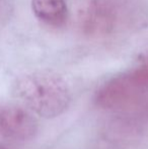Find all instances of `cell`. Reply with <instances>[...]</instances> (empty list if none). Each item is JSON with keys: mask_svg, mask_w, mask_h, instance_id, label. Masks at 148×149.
Segmentation results:
<instances>
[{"mask_svg": "<svg viewBox=\"0 0 148 149\" xmlns=\"http://www.w3.org/2000/svg\"><path fill=\"white\" fill-rule=\"evenodd\" d=\"M12 90L30 112L44 119L61 116L72 100L68 83L52 71H35L20 75L14 81Z\"/></svg>", "mask_w": 148, "mask_h": 149, "instance_id": "6da1fadb", "label": "cell"}, {"mask_svg": "<svg viewBox=\"0 0 148 149\" xmlns=\"http://www.w3.org/2000/svg\"><path fill=\"white\" fill-rule=\"evenodd\" d=\"M0 149H6V148H4V147H0Z\"/></svg>", "mask_w": 148, "mask_h": 149, "instance_id": "5b68a950", "label": "cell"}, {"mask_svg": "<svg viewBox=\"0 0 148 149\" xmlns=\"http://www.w3.org/2000/svg\"><path fill=\"white\" fill-rule=\"evenodd\" d=\"M38 131L37 119L26 108L7 106L0 109V136L3 138L24 142L36 137Z\"/></svg>", "mask_w": 148, "mask_h": 149, "instance_id": "3957f363", "label": "cell"}, {"mask_svg": "<svg viewBox=\"0 0 148 149\" xmlns=\"http://www.w3.org/2000/svg\"><path fill=\"white\" fill-rule=\"evenodd\" d=\"M148 96V54L122 74L108 80L97 92L95 102L111 111L136 112Z\"/></svg>", "mask_w": 148, "mask_h": 149, "instance_id": "7a4b0ae2", "label": "cell"}, {"mask_svg": "<svg viewBox=\"0 0 148 149\" xmlns=\"http://www.w3.org/2000/svg\"><path fill=\"white\" fill-rule=\"evenodd\" d=\"M31 7L38 20L51 26H61L67 22L66 0H32Z\"/></svg>", "mask_w": 148, "mask_h": 149, "instance_id": "277c9868", "label": "cell"}]
</instances>
